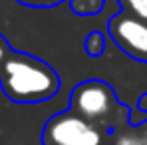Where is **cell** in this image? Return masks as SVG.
I'll list each match as a JSON object with an SVG mask.
<instances>
[{
  "mask_svg": "<svg viewBox=\"0 0 147 145\" xmlns=\"http://www.w3.org/2000/svg\"><path fill=\"white\" fill-rule=\"evenodd\" d=\"M107 2H111V0H107Z\"/></svg>",
  "mask_w": 147,
  "mask_h": 145,
  "instance_id": "12",
  "label": "cell"
},
{
  "mask_svg": "<svg viewBox=\"0 0 147 145\" xmlns=\"http://www.w3.org/2000/svg\"><path fill=\"white\" fill-rule=\"evenodd\" d=\"M103 131L98 123L72 109L54 113L42 129V145H101Z\"/></svg>",
  "mask_w": 147,
  "mask_h": 145,
  "instance_id": "2",
  "label": "cell"
},
{
  "mask_svg": "<svg viewBox=\"0 0 147 145\" xmlns=\"http://www.w3.org/2000/svg\"><path fill=\"white\" fill-rule=\"evenodd\" d=\"M141 133H143V137H145V141H147V121L141 123Z\"/></svg>",
  "mask_w": 147,
  "mask_h": 145,
  "instance_id": "11",
  "label": "cell"
},
{
  "mask_svg": "<svg viewBox=\"0 0 147 145\" xmlns=\"http://www.w3.org/2000/svg\"><path fill=\"white\" fill-rule=\"evenodd\" d=\"M117 105L113 88L98 78L80 82L70 94V109L94 123L107 121L115 113Z\"/></svg>",
  "mask_w": 147,
  "mask_h": 145,
  "instance_id": "3",
  "label": "cell"
},
{
  "mask_svg": "<svg viewBox=\"0 0 147 145\" xmlns=\"http://www.w3.org/2000/svg\"><path fill=\"white\" fill-rule=\"evenodd\" d=\"M16 2L22 6H28V8H54L68 0H16Z\"/></svg>",
  "mask_w": 147,
  "mask_h": 145,
  "instance_id": "9",
  "label": "cell"
},
{
  "mask_svg": "<svg viewBox=\"0 0 147 145\" xmlns=\"http://www.w3.org/2000/svg\"><path fill=\"white\" fill-rule=\"evenodd\" d=\"M84 52L90 58L103 56V52H105V36H103V32H98V30L90 32L86 36V40H84Z\"/></svg>",
  "mask_w": 147,
  "mask_h": 145,
  "instance_id": "6",
  "label": "cell"
},
{
  "mask_svg": "<svg viewBox=\"0 0 147 145\" xmlns=\"http://www.w3.org/2000/svg\"><path fill=\"white\" fill-rule=\"evenodd\" d=\"M117 6L141 20H147V0H117Z\"/></svg>",
  "mask_w": 147,
  "mask_h": 145,
  "instance_id": "7",
  "label": "cell"
},
{
  "mask_svg": "<svg viewBox=\"0 0 147 145\" xmlns=\"http://www.w3.org/2000/svg\"><path fill=\"white\" fill-rule=\"evenodd\" d=\"M68 6L76 16H99L105 10L107 0H68Z\"/></svg>",
  "mask_w": 147,
  "mask_h": 145,
  "instance_id": "5",
  "label": "cell"
},
{
  "mask_svg": "<svg viewBox=\"0 0 147 145\" xmlns=\"http://www.w3.org/2000/svg\"><path fill=\"white\" fill-rule=\"evenodd\" d=\"M12 50H14V48L10 46V42L0 34V68H2V64L6 62V58L10 56V52H12Z\"/></svg>",
  "mask_w": 147,
  "mask_h": 145,
  "instance_id": "10",
  "label": "cell"
},
{
  "mask_svg": "<svg viewBox=\"0 0 147 145\" xmlns=\"http://www.w3.org/2000/svg\"><path fill=\"white\" fill-rule=\"evenodd\" d=\"M113 145H147V141H145V137H143L141 131L129 129V131L119 133V135L115 137V143Z\"/></svg>",
  "mask_w": 147,
  "mask_h": 145,
  "instance_id": "8",
  "label": "cell"
},
{
  "mask_svg": "<svg viewBox=\"0 0 147 145\" xmlns=\"http://www.w3.org/2000/svg\"><path fill=\"white\" fill-rule=\"evenodd\" d=\"M107 36L129 58L137 62L147 60V20L121 10L109 18Z\"/></svg>",
  "mask_w": 147,
  "mask_h": 145,
  "instance_id": "4",
  "label": "cell"
},
{
  "mask_svg": "<svg viewBox=\"0 0 147 145\" xmlns=\"http://www.w3.org/2000/svg\"><path fill=\"white\" fill-rule=\"evenodd\" d=\"M0 88L14 103H42L56 96L62 88L58 72L32 54L12 50L0 68Z\"/></svg>",
  "mask_w": 147,
  "mask_h": 145,
  "instance_id": "1",
  "label": "cell"
}]
</instances>
